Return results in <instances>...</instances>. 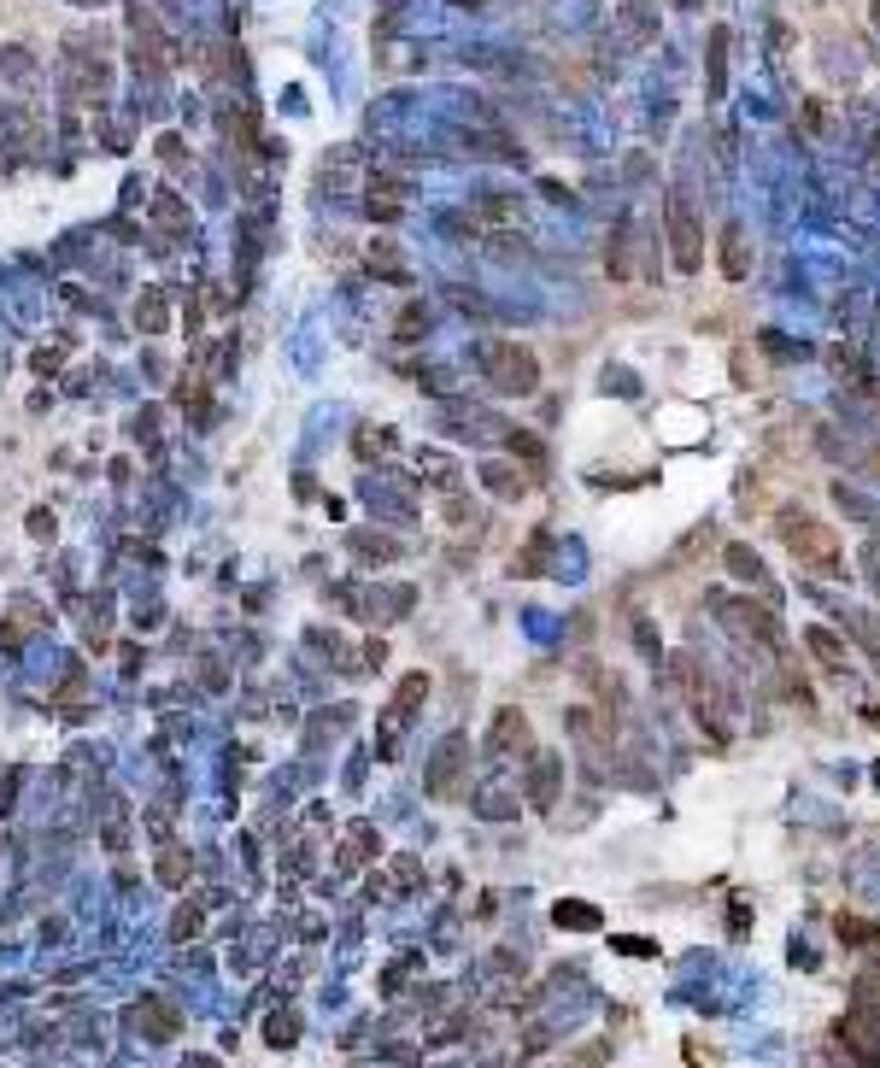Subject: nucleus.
I'll return each instance as SVG.
<instances>
[{"label": "nucleus", "mask_w": 880, "mask_h": 1068, "mask_svg": "<svg viewBox=\"0 0 880 1068\" xmlns=\"http://www.w3.org/2000/svg\"><path fill=\"white\" fill-rule=\"evenodd\" d=\"M775 534L787 540L798 570H810V576H845V540H839L828 523H816L810 511H781V517H775Z\"/></svg>", "instance_id": "f257e3e1"}, {"label": "nucleus", "mask_w": 880, "mask_h": 1068, "mask_svg": "<svg viewBox=\"0 0 880 1068\" xmlns=\"http://www.w3.org/2000/svg\"><path fill=\"white\" fill-rule=\"evenodd\" d=\"M482 376H487V388H499V394H534L540 388V358L528 347H517V341H487Z\"/></svg>", "instance_id": "f03ea898"}, {"label": "nucleus", "mask_w": 880, "mask_h": 1068, "mask_svg": "<svg viewBox=\"0 0 880 1068\" xmlns=\"http://www.w3.org/2000/svg\"><path fill=\"white\" fill-rule=\"evenodd\" d=\"M663 223H669V253H675V270L681 276H693L704 265V235H699V212H693V200L681 194V188H669V200H663Z\"/></svg>", "instance_id": "7ed1b4c3"}, {"label": "nucleus", "mask_w": 880, "mask_h": 1068, "mask_svg": "<svg viewBox=\"0 0 880 1068\" xmlns=\"http://www.w3.org/2000/svg\"><path fill=\"white\" fill-rule=\"evenodd\" d=\"M716 617L734 628L740 640H751V634H757V652H763V658H781V652H787V646H781L775 617H769L763 605H751V599H722V605H716Z\"/></svg>", "instance_id": "20e7f679"}, {"label": "nucleus", "mask_w": 880, "mask_h": 1068, "mask_svg": "<svg viewBox=\"0 0 880 1068\" xmlns=\"http://www.w3.org/2000/svg\"><path fill=\"white\" fill-rule=\"evenodd\" d=\"M464 769H470V740H464V734H446V740H440L435 746V757H429V775H423V781H429V799H458V793H464Z\"/></svg>", "instance_id": "39448f33"}, {"label": "nucleus", "mask_w": 880, "mask_h": 1068, "mask_svg": "<svg viewBox=\"0 0 880 1068\" xmlns=\"http://www.w3.org/2000/svg\"><path fill=\"white\" fill-rule=\"evenodd\" d=\"M839 1045L851 1051V1057H880V998H857L851 1010H845V1022H839Z\"/></svg>", "instance_id": "423d86ee"}, {"label": "nucleus", "mask_w": 880, "mask_h": 1068, "mask_svg": "<svg viewBox=\"0 0 880 1068\" xmlns=\"http://www.w3.org/2000/svg\"><path fill=\"white\" fill-rule=\"evenodd\" d=\"M423 699H429V675H405L394 693V705L382 711V752H399V734H405V722L423 711Z\"/></svg>", "instance_id": "0eeeda50"}, {"label": "nucleus", "mask_w": 880, "mask_h": 1068, "mask_svg": "<svg viewBox=\"0 0 880 1068\" xmlns=\"http://www.w3.org/2000/svg\"><path fill=\"white\" fill-rule=\"evenodd\" d=\"M640 253H646V223H622L611 235V247H605V265H611L616 282H634V276H646V265H640Z\"/></svg>", "instance_id": "6e6552de"}, {"label": "nucleus", "mask_w": 880, "mask_h": 1068, "mask_svg": "<svg viewBox=\"0 0 880 1068\" xmlns=\"http://www.w3.org/2000/svg\"><path fill=\"white\" fill-rule=\"evenodd\" d=\"M558 781H564V757L528 752V804H534V810H552V804H558Z\"/></svg>", "instance_id": "1a4fd4ad"}, {"label": "nucleus", "mask_w": 880, "mask_h": 1068, "mask_svg": "<svg viewBox=\"0 0 880 1068\" xmlns=\"http://www.w3.org/2000/svg\"><path fill=\"white\" fill-rule=\"evenodd\" d=\"M804 646H810V658L828 669V675H845V669H851V652H845V640H839L828 623H810V628H804Z\"/></svg>", "instance_id": "9d476101"}, {"label": "nucleus", "mask_w": 880, "mask_h": 1068, "mask_svg": "<svg viewBox=\"0 0 880 1068\" xmlns=\"http://www.w3.org/2000/svg\"><path fill=\"white\" fill-rule=\"evenodd\" d=\"M828 364H834V376H839V382H851L857 394L880 400V382L869 376V358L857 353V347H834V353H828Z\"/></svg>", "instance_id": "9b49d317"}, {"label": "nucleus", "mask_w": 880, "mask_h": 1068, "mask_svg": "<svg viewBox=\"0 0 880 1068\" xmlns=\"http://www.w3.org/2000/svg\"><path fill=\"white\" fill-rule=\"evenodd\" d=\"M722 276H728V282L751 276V247H746V229H740V223H722Z\"/></svg>", "instance_id": "f8f14e48"}, {"label": "nucleus", "mask_w": 880, "mask_h": 1068, "mask_svg": "<svg viewBox=\"0 0 880 1068\" xmlns=\"http://www.w3.org/2000/svg\"><path fill=\"white\" fill-rule=\"evenodd\" d=\"M493 746H499V752H534V746H528V716L523 711H499L493 716Z\"/></svg>", "instance_id": "ddd939ff"}, {"label": "nucleus", "mask_w": 880, "mask_h": 1068, "mask_svg": "<svg viewBox=\"0 0 880 1068\" xmlns=\"http://www.w3.org/2000/svg\"><path fill=\"white\" fill-rule=\"evenodd\" d=\"M130 1016H135V1027H147V1039H176V1010H171V1004H159V998H141Z\"/></svg>", "instance_id": "4468645a"}, {"label": "nucleus", "mask_w": 880, "mask_h": 1068, "mask_svg": "<svg viewBox=\"0 0 880 1068\" xmlns=\"http://www.w3.org/2000/svg\"><path fill=\"white\" fill-rule=\"evenodd\" d=\"M370 851H382V840H376V828H370V822H358V828H347V846H341V875H358Z\"/></svg>", "instance_id": "2eb2a0df"}, {"label": "nucleus", "mask_w": 880, "mask_h": 1068, "mask_svg": "<svg viewBox=\"0 0 880 1068\" xmlns=\"http://www.w3.org/2000/svg\"><path fill=\"white\" fill-rule=\"evenodd\" d=\"M482 482L499 493V499H523L528 493V476L523 470H511V464H499V458H482Z\"/></svg>", "instance_id": "dca6fc26"}, {"label": "nucleus", "mask_w": 880, "mask_h": 1068, "mask_svg": "<svg viewBox=\"0 0 880 1068\" xmlns=\"http://www.w3.org/2000/svg\"><path fill=\"white\" fill-rule=\"evenodd\" d=\"M399 206H405V188L394 177H370V218L376 223H394Z\"/></svg>", "instance_id": "f3484780"}, {"label": "nucleus", "mask_w": 880, "mask_h": 1068, "mask_svg": "<svg viewBox=\"0 0 880 1068\" xmlns=\"http://www.w3.org/2000/svg\"><path fill=\"white\" fill-rule=\"evenodd\" d=\"M552 922H558V928H575V934H593V928H605L599 904H581V898H564V904L552 910Z\"/></svg>", "instance_id": "a211bd4d"}, {"label": "nucleus", "mask_w": 880, "mask_h": 1068, "mask_svg": "<svg viewBox=\"0 0 880 1068\" xmlns=\"http://www.w3.org/2000/svg\"><path fill=\"white\" fill-rule=\"evenodd\" d=\"M352 552H358L364 564H394V558H399V540H394V534H352Z\"/></svg>", "instance_id": "6ab92c4d"}, {"label": "nucleus", "mask_w": 880, "mask_h": 1068, "mask_svg": "<svg viewBox=\"0 0 880 1068\" xmlns=\"http://www.w3.org/2000/svg\"><path fill=\"white\" fill-rule=\"evenodd\" d=\"M370 270H376L382 282H405V276H411V270H405V259L394 253V241H376V247H370Z\"/></svg>", "instance_id": "aec40b11"}, {"label": "nucleus", "mask_w": 880, "mask_h": 1068, "mask_svg": "<svg viewBox=\"0 0 880 1068\" xmlns=\"http://www.w3.org/2000/svg\"><path fill=\"white\" fill-rule=\"evenodd\" d=\"M834 934L845 939V945H880V928H875V922H863V916H845V910L834 916Z\"/></svg>", "instance_id": "412c9836"}, {"label": "nucleus", "mask_w": 880, "mask_h": 1068, "mask_svg": "<svg viewBox=\"0 0 880 1068\" xmlns=\"http://www.w3.org/2000/svg\"><path fill=\"white\" fill-rule=\"evenodd\" d=\"M153 218L165 223L171 235H182V229H188V206H182V200H176L171 188H165V194H153Z\"/></svg>", "instance_id": "4be33fe9"}, {"label": "nucleus", "mask_w": 880, "mask_h": 1068, "mask_svg": "<svg viewBox=\"0 0 880 1068\" xmlns=\"http://www.w3.org/2000/svg\"><path fill=\"white\" fill-rule=\"evenodd\" d=\"M710 89H728V30H710Z\"/></svg>", "instance_id": "5701e85b"}, {"label": "nucleus", "mask_w": 880, "mask_h": 1068, "mask_svg": "<svg viewBox=\"0 0 880 1068\" xmlns=\"http://www.w3.org/2000/svg\"><path fill=\"white\" fill-rule=\"evenodd\" d=\"M646 24H652V0H628V6H622V30H628V42H646Z\"/></svg>", "instance_id": "b1692460"}, {"label": "nucleus", "mask_w": 880, "mask_h": 1068, "mask_svg": "<svg viewBox=\"0 0 880 1068\" xmlns=\"http://www.w3.org/2000/svg\"><path fill=\"white\" fill-rule=\"evenodd\" d=\"M182 875H188V857L176 846H165L159 851V881H165V887H182Z\"/></svg>", "instance_id": "393cba45"}, {"label": "nucleus", "mask_w": 880, "mask_h": 1068, "mask_svg": "<svg viewBox=\"0 0 880 1068\" xmlns=\"http://www.w3.org/2000/svg\"><path fill=\"white\" fill-rule=\"evenodd\" d=\"M135 323L153 335V329H165V300L159 294H141V306H135Z\"/></svg>", "instance_id": "a878e982"}, {"label": "nucleus", "mask_w": 880, "mask_h": 1068, "mask_svg": "<svg viewBox=\"0 0 880 1068\" xmlns=\"http://www.w3.org/2000/svg\"><path fill=\"white\" fill-rule=\"evenodd\" d=\"M417 470H429L440 488H452V482H458V464H446V452H423V458H417Z\"/></svg>", "instance_id": "bb28decb"}, {"label": "nucleus", "mask_w": 880, "mask_h": 1068, "mask_svg": "<svg viewBox=\"0 0 880 1068\" xmlns=\"http://www.w3.org/2000/svg\"><path fill=\"white\" fill-rule=\"evenodd\" d=\"M728 570H734L740 581H763V564L751 558L746 546H728Z\"/></svg>", "instance_id": "cd10ccee"}, {"label": "nucleus", "mask_w": 880, "mask_h": 1068, "mask_svg": "<svg viewBox=\"0 0 880 1068\" xmlns=\"http://www.w3.org/2000/svg\"><path fill=\"white\" fill-rule=\"evenodd\" d=\"M476 810L482 816H517V799L511 793H476Z\"/></svg>", "instance_id": "c85d7f7f"}, {"label": "nucleus", "mask_w": 880, "mask_h": 1068, "mask_svg": "<svg viewBox=\"0 0 880 1068\" xmlns=\"http://www.w3.org/2000/svg\"><path fill=\"white\" fill-rule=\"evenodd\" d=\"M264 1039H270V1045H294V1039H300V1027H294V1016H270Z\"/></svg>", "instance_id": "c756f323"}, {"label": "nucleus", "mask_w": 880, "mask_h": 1068, "mask_svg": "<svg viewBox=\"0 0 880 1068\" xmlns=\"http://www.w3.org/2000/svg\"><path fill=\"white\" fill-rule=\"evenodd\" d=\"M171 934L176 939H194V934H200V910H194V904H182V910L171 916Z\"/></svg>", "instance_id": "7c9ffc66"}, {"label": "nucleus", "mask_w": 880, "mask_h": 1068, "mask_svg": "<svg viewBox=\"0 0 880 1068\" xmlns=\"http://www.w3.org/2000/svg\"><path fill=\"white\" fill-rule=\"evenodd\" d=\"M394 435H376V429H358V458H370V452H388Z\"/></svg>", "instance_id": "2f4dec72"}, {"label": "nucleus", "mask_w": 880, "mask_h": 1068, "mask_svg": "<svg viewBox=\"0 0 880 1068\" xmlns=\"http://www.w3.org/2000/svg\"><path fill=\"white\" fill-rule=\"evenodd\" d=\"M417 329H429V312H423V306H405V323H399V335H405V341H411V335H417Z\"/></svg>", "instance_id": "473e14b6"}, {"label": "nucleus", "mask_w": 880, "mask_h": 1068, "mask_svg": "<svg viewBox=\"0 0 880 1068\" xmlns=\"http://www.w3.org/2000/svg\"><path fill=\"white\" fill-rule=\"evenodd\" d=\"M863 576L875 581V593H880V540H869V546H863Z\"/></svg>", "instance_id": "72a5a7b5"}, {"label": "nucleus", "mask_w": 880, "mask_h": 1068, "mask_svg": "<svg viewBox=\"0 0 880 1068\" xmlns=\"http://www.w3.org/2000/svg\"><path fill=\"white\" fill-rule=\"evenodd\" d=\"M757 347H769L775 358H798V347H792V341H781V335H769V329L757 335Z\"/></svg>", "instance_id": "f704fd0d"}, {"label": "nucleus", "mask_w": 880, "mask_h": 1068, "mask_svg": "<svg viewBox=\"0 0 880 1068\" xmlns=\"http://www.w3.org/2000/svg\"><path fill=\"white\" fill-rule=\"evenodd\" d=\"M616 951H628V957H652L658 945H652V939H616Z\"/></svg>", "instance_id": "c9c22d12"}, {"label": "nucleus", "mask_w": 880, "mask_h": 1068, "mask_svg": "<svg viewBox=\"0 0 880 1068\" xmlns=\"http://www.w3.org/2000/svg\"><path fill=\"white\" fill-rule=\"evenodd\" d=\"M0 652H6V658L18 652V628H0Z\"/></svg>", "instance_id": "e433bc0d"}, {"label": "nucleus", "mask_w": 880, "mask_h": 1068, "mask_svg": "<svg viewBox=\"0 0 880 1068\" xmlns=\"http://www.w3.org/2000/svg\"><path fill=\"white\" fill-rule=\"evenodd\" d=\"M869 12H875V24H880V0H875V6H869Z\"/></svg>", "instance_id": "4c0bfd02"}, {"label": "nucleus", "mask_w": 880, "mask_h": 1068, "mask_svg": "<svg viewBox=\"0 0 880 1068\" xmlns=\"http://www.w3.org/2000/svg\"><path fill=\"white\" fill-rule=\"evenodd\" d=\"M869 464H875V470H880V452H875V458H869Z\"/></svg>", "instance_id": "58836bf2"}, {"label": "nucleus", "mask_w": 880, "mask_h": 1068, "mask_svg": "<svg viewBox=\"0 0 880 1068\" xmlns=\"http://www.w3.org/2000/svg\"><path fill=\"white\" fill-rule=\"evenodd\" d=\"M875 781H880V763H875Z\"/></svg>", "instance_id": "ea45409f"}]
</instances>
